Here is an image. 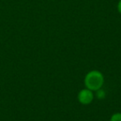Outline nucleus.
Listing matches in <instances>:
<instances>
[{
  "mask_svg": "<svg viewBox=\"0 0 121 121\" xmlns=\"http://www.w3.org/2000/svg\"><path fill=\"white\" fill-rule=\"evenodd\" d=\"M95 95H96V97L98 98V99H104V97H105V92H104V90H102V89H99L98 91H95Z\"/></svg>",
  "mask_w": 121,
  "mask_h": 121,
  "instance_id": "3",
  "label": "nucleus"
},
{
  "mask_svg": "<svg viewBox=\"0 0 121 121\" xmlns=\"http://www.w3.org/2000/svg\"><path fill=\"white\" fill-rule=\"evenodd\" d=\"M117 9H118V11H119V13L121 14V0H119V3H118Z\"/></svg>",
  "mask_w": 121,
  "mask_h": 121,
  "instance_id": "5",
  "label": "nucleus"
},
{
  "mask_svg": "<svg viewBox=\"0 0 121 121\" xmlns=\"http://www.w3.org/2000/svg\"><path fill=\"white\" fill-rule=\"evenodd\" d=\"M104 82V79L103 74L96 70L88 72L85 77V86L87 89L92 91H96L99 89H101Z\"/></svg>",
  "mask_w": 121,
  "mask_h": 121,
  "instance_id": "1",
  "label": "nucleus"
},
{
  "mask_svg": "<svg viewBox=\"0 0 121 121\" xmlns=\"http://www.w3.org/2000/svg\"><path fill=\"white\" fill-rule=\"evenodd\" d=\"M78 100L81 104H89L94 99V94L93 91L91 90L87 89H82L79 93H78Z\"/></svg>",
  "mask_w": 121,
  "mask_h": 121,
  "instance_id": "2",
  "label": "nucleus"
},
{
  "mask_svg": "<svg viewBox=\"0 0 121 121\" xmlns=\"http://www.w3.org/2000/svg\"><path fill=\"white\" fill-rule=\"evenodd\" d=\"M109 121H121V113H115L112 114Z\"/></svg>",
  "mask_w": 121,
  "mask_h": 121,
  "instance_id": "4",
  "label": "nucleus"
}]
</instances>
